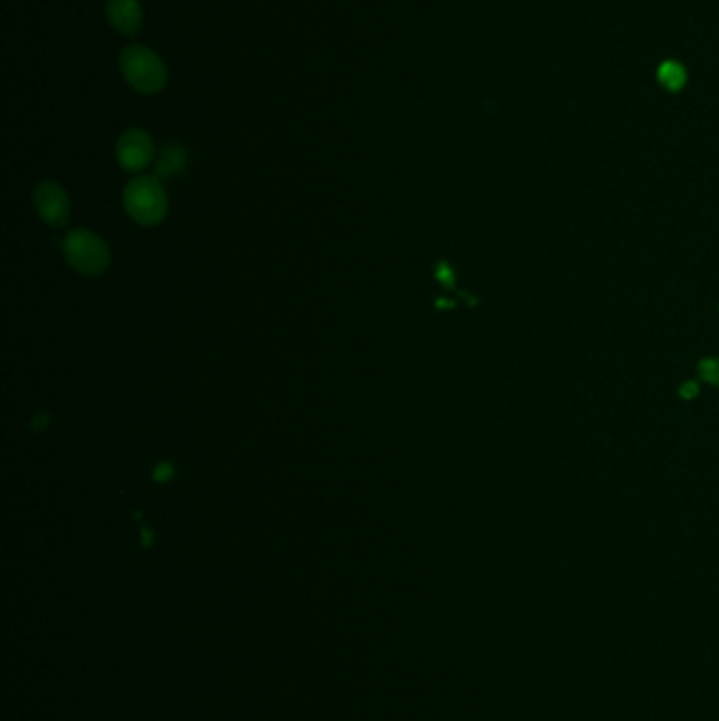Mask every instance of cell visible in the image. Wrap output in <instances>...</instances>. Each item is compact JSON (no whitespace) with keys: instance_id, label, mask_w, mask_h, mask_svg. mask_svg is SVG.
<instances>
[{"instance_id":"1","label":"cell","mask_w":719,"mask_h":721,"mask_svg":"<svg viewBox=\"0 0 719 721\" xmlns=\"http://www.w3.org/2000/svg\"><path fill=\"white\" fill-rule=\"evenodd\" d=\"M125 81L140 93H159L167 83V68L161 57L144 45H131L119 60Z\"/></svg>"},{"instance_id":"2","label":"cell","mask_w":719,"mask_h":721,"mask_svg":"<svg viewBox=\"0 0 719 721\" xmlns=\"http://www.w3.org/2000/svg\"><path fill=\"white\" fill-rule=\"evenodd\" d=\"M125 207L129 216L138 224H159L167 213V194L159 178L144 175V178H135L133 182H129V186L125 188Z\"/></svg>"},{"instance_id":"3","label":"cell","mask_w":719,"mask_h":721,"mask_svg":"<svg viewBox=\"0 0 719 721\" xmlns=\"http://www.w3.org/2000/svg\"><path fill=\"white\" fill-rule=\"evenodd\" d=\"M64 251L70 266L81 275H100L110 264V251L104 239L89 230H74L64 241Z\"/></svg>"},{"instance_id":"4","label":"cell","mask_w":719,"mask_h":721,"mask_svg":"<svg viewBox=\"0 0 719 721\" xmlns=\"http://www.w3.org/2000/svg\"><path fill=\"white\" fill-rule=\"evenodd\" d=\"M34 205L41 218L51 226H66L70 218V201L64 188L55 182H43L34 190Z\"/></svg>"},{"instance_id":"5","label":"cell","mask_w":719,"mask_h":721,"mask_svg":"<svg viewBox=\"0 0 719 721\" xmlns=\"http://www.w3.org/2000/svg\"><path fill=\"white\" fill-rule=\"evenodd\" d=\"M116 157L127 171L144 169L154 157L152 138L142 129H129L116 144Z\"/></svg>"},{"instance_id":"6","label":"cell","mask_w":719,"mask_h":721,"mask_svg":"<svg viewBox=\"0 0 719 721\" xmlns=\"http://www.w3.org/2000/svg\"><path fill=\"white\" fill-rule=\"evenodd\" d=\"M108 22L116 32L125 36L135 34L142 28V7L138 0H108Z\"/></svg>"},{"instance_id":"7","label":"cell","mask_w":719,"mask_h":721,"mask_svg":"<svg viewBox=\"0 0 719 721\" xmlns=\"http://www.w3.org/2000/svg\"><path fill=\"white\" fill-rule=\"evenodd\" d=\"M186 163H188V154L182 146L176 144L165 146L157 159V175L159 178H176V175H180L186 169Z\"/></svg>"},{"instance_id":"8","label":"cell","mask_w":719,"mask_h":721,"mask_svg":"<svg viewBox=\"0 0 719 721\" xmlns=\"http://www.w3.org/2000/svg\"><path fill=\"white\" fill-rule=\"evenodd\" d=\"M688 74L684 70L682 64L677 62H665L658 70V81L663 83V87H667L669 91H679L686 85Z\"/></svg>"}]
</instances>
